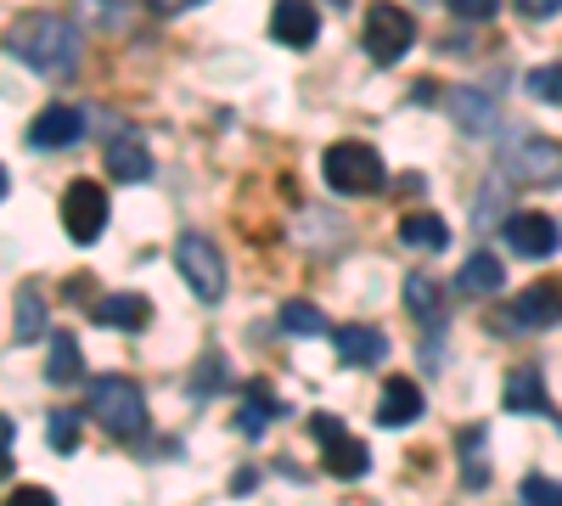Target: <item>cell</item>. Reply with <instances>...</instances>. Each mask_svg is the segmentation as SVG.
I'll return each mask as SVG.
<instances>
[{
	"label": "cell",
	"instance_id": "1",
	"mask_svg": "<svg viewBox=\"0 0 562 506\" xmlns=\"http://www.w3.org/2000/svg\"><path fill=\"white\" fill-rule=\"evenodd\" d=\"M7 52H12L18 63H29L34 74L63 79V74L79 68V29H74L68 18H57V12H34V18L12 23Z\"/></svg>",
	"mask_w": 562,
	"mask_h": 506
},
{
	"label": "cell",
	"instance_id": "2",
	"mask_svg": "<svg viewBox=\"0 0 562 506\" xmlns=\"http://www.w3.org/2000/svg\"><path fill=\"white\" fill-rule=\"evenodd\" d=\"M321 175H326V187H333L338 198H371V192L389 187L383 153L371 142H333L321 153Z\"/></svg>",
	"mask_w": 562,
	"mask_h": 506
},
{
	"label": "cell",
	"instance_id": "3",
	"mask_svg": "<svg viewBox=\"0 0 562 506\" xmlns=\"http://www.w3.org/2000/svg\"><path fill=\"white\" fill-rule=\"evenodd\" d=\"M90 417H97L113 439H140L147 434V394L130 378H97L90 383Z\"/></svg>",
	"mask_w": 562,
	"mask_h": 506
},
{
	"label": "cell",
	"instance_id": "4",
	"mask_svg": "<svg viewBox=\"0 0 562 506\" xmlns=\"http://www.w3.org/2000/svg\"><path fill=\"white\" fill-rule=\"evenodd\" d=\"M416 45V18L405 7H389V0H378V7L366 12V57L378 68H394L405 52Z\"/></svg>",
	"mask_w": 562,
	"mask_h": 506
},
{
	"label": "cell",
	"instance_id": "5",
	"mask_svg": "<svg viewBox=\"0 0 562 506\" xmlns=\"http://www.w3.org/2000/svg\"><path fill=\"white\" fill-rule=\"evenodd\" d=\"M175 265H180V276H186V288H192L203 304H220V299H225V259H220V248H214L203 232H186V237L175 243Z\"/></svg>",
	"mask_w": 562,
	"mask_h": 506
},
{
	"label": "cell",
	"instance_id": "6",
	"mask_svg": "<svg viewBox=\"0 0 562 506\" xmlns=\"http://www.w3.org/2000/svg\"><path fill=\"white\" fill-rule=\"evenodd\" d=\"M501 175L524 180V187H562V142L546 135H524L501 153Z\"/></svg>",
	"mask_w": 562,
	"mask_h": 506
},
{
	"label": "cell",
	"instance_id": "7",
	"mask_svg": "<svg viewBox=\"0 0 562 506\" xmlns=\"http://www.w3.org/2000/svg\"><path fill=\"white\" fill-rule=\"evenodd\" d=\"M102 225H108V187H97V180H74V187L63 192V232L90 248L102 237Z\"/></svg>",
	"mask_w": 562,
	"mask_h": 506
},
{
	"label": "cell",
	"instance_id": "8",
	"mask_svg": "<svg viewBox=\"0 0 562 506\" xmlns=\"http://www.w3.org/2000/svg\"><path fill=\"white\" fill-rule=\"evenodd\" d=\"M490 321H495V333H512V327H529V333H540V327H557V321H562V288H551V282H535V288H524V293H518V304L495 310Z\"/></svg>",
	"mask_w": 562,
	"mask_h": 506
},
{
	"label": "cell",
	"instance_id": "9",
	"mask_svg": "<svg viewBox=\"0 0 562 506\" xmlns=\"http://www.w3.org/2000/svg\"><path fill=\"white\" fill-rule=\"evenodd\" d=\"M506 248L518 254V259H551L557 248H562V225L551 220V214H506Z\"/></svg>",
	"mask_w": 562,
	"mask_h": 506
},
{
	"label": "cell",
	"instance_id": "10",
	"mask_svg": "<svg viewBox=\"0 0 562 506\" xmlns=\"http://www.w3.org/2000/svg\"><path fill=\"white\" fill-rule=\"evenodd\" d=\"M79 130H85V113L68 108V102H52L45 113L29 119V135H23V142H29L34 153H57V147H74V142H79Z\"/></svg>",
	"mask_w": 562,
	"mask_h": 506
},
{
	"label": "cell",
	"instance_id": "11",
	"mask_svg": "<svg viewBox=\"0 0 562 506\" xmlns=\"http://www.w3.org/2000/svg\"><path fill=\"white\" fill-rule=\"evenodd\" d=\"M270 40L304 52V45L321 40V12L310 7V0H276V7H270Z\"/></svg>",
	"mask_w": 562,
	"mask_h": 506
},
{
	"label": "cell",
	"instance_id": "12",
	"mask_svg": "<svg viewBox=\"0 0 562 506\" xmlns=\"http://www.w3.org/2000/svg\"><path fill=\"white\" fill-rule=\"evenodd\" d=\"M371 417H378V428H411V423L422 417V389H416L411 378H389Z\"/></svg>",
	"mask_w": 562,
	"mask_h": 506
},
{
	"label": "cell",
	"instance_id": "13",
	"mask_svg": "<svg viewBox=\"0 0 562 506\" xmlns=\"http://www.w3.org/2000/svg\"><path fill=\"white\" fill-rule=\"evenodd\" d=\"M102 164H108L113 180H147L153 175V153H147L140 135H113V142L102 147Z\"/></svg>",
	"mask_w": 562,
	"mask_h": 506
},
{
	"label": "cell",
	"instance_id": "14",
	"mask_svg": "<svg viewBox=\"0 0 562 506\" xmlns=\"http://www.w3.org/2000/svg\"><path fill=\"white\" fill-rule=\"evenodd\" d=\"M506 411H518V417H546L551 411L540 366H518V372L506 378Z\"/></svg>",
	"mask_w": 562,
	"mask_h": 506
},
{
	"label": "cell",
	"instance_id": "15",
	"mask_svg": "<svg viewBox=\"0 0 562 506\" xmlns=\"http://www.w3.org/2000/svg\"><path fill=\"white\" fill-rule=\"evenodd\" d=\"M333 349H338L344 366H378L389 355V338L378 327H338L333 333Z\"/></svg>",
	"mask_w": 562,
	"mask_h": 506
},
{
	"label": "cell",
	"instance_id": "16",
	"mask_svg": "<svg viewBox=\"0 0 562 506\" xmlns=\"http://www.w3.org/2000/svg\"><path fill=\"white\" fill-rule=\"evenodd\" d=\"M97 321L113 333H140L153 321V304H147V293H113V299L97 304Z\"/></svg>",
	"mask_w": 562,
	"mask_h": 506
},
{
	"label": "cell",
	"instance_id": "17",
	"mask_svg": "<svg viewBox=\"0 0 562 506\" xmlns=\"http://www.w3.org/2000/svg\"><path fill=\"white\" fill-rule=\"evenodd\" d=\"M326 473H333V479H366L371 473V450L360 439L338 434L333 445H326Z\"/></svg>",
	"mask_w": 562,
	"mask_h": 506
},
{
	"label": "cell",
	"instance_id": "18",
	"mask_svg": "<svg viewBox=\"0 0 562 506\" xmlns=\"http://www.w3.org/2000/svg\"><path fill=\"white\" fill-rule=\"evenodd\" d=\"M400 243L439 254V248H450V225H445L439 214H405V220H400Z\"/></svg>",
	"mask_w": 562,
	"mask_h": 506
},
{
	"label": "cell",
	"instance_id": "19",
	"mask_svg": "<svg viewBox=\"0 0 562 506\" xmlns=\"http://www.w3.org/2000/svg\"><path fill=\"white\" fill-rule=\"evenodd\" d=\"M85 378V355H79V344L68 338V333H52V360H45V383H79Z\"/></svg>",
	"mask_w": 562,
	"mask_h": 506
},
{
	"label": "cell",
	"instance_id": "20",
	"mask_svg": "<svg viewBox=\"0 0 562 506\" xmlns=\"http://www.w3.org/2000/svg\"><path fill=\"white\" fill-rule=\"evenodd\" d=\"M12 344H34L40 333H45V299L34 293V288H23L18 293V304H12Z\"/></svg>",
	"mask_w": 562,
	"mask_h": 506
},
{
	"label": "cell",
	"instance_id": "21",
	"mask_svg": "<svg viewBox=\"0 0 562 506\" xmlns=\"http://www.w3.org/2000/svg\"><path fill=\"white\" fill-rule=\"evenodd\" d=\"M501 282H506V270L495 254H473L461 265V293H501Z\"/></svg>",
	"mask_w": 562,
	"mask_h": 506
},
{
	"label": "cell",
	"instance_id": "22",
	"mask_svg": "<svg viewBox=\"0 0 562 506\" xmlns=\"http://www.w3.org/2000/svg\"><path fill=\"white\" fill-rule=\"evenodd\" d=\"M270 417H276V400H270V389H265V383H254V389H248V400H243V417H237V428H243L248 439H259Z\"/></svg>",
	"mask_w": 562,
	"mask_h": 506
},
{
	"label": "cell",
	"instance_id": "23",
	"mask_svg": "<svg viewBox=\"0 0 562 506\" xmlns=\"http://www.w3.org/2000/svg\"><path fill=\"white\" fill-rule=\"evenodd\" d=\"M405 304L416 321H434L439 315V282L434 276H405Z\"/></svg>",
	"mask_w": 562,
	"mask_h": 506
},
{
	"label": "cell",
	"instance_id": "24",
	"mask_svg": "<svg viewBox=\"0 0 562 506\" xmlns=\"http://www.w3.org/2000/svg\"><path fill=\"white\" fill-rule=\"evenodd\" d=\"M281 327H288V333H299V338H321L326 333V315L315 310V304H281Z\"/></svg>",
	"mask_w": 562,
	"mask_h": 506
},
{
	"label": "cell",
	"instance_id": "25",
	"mask_svg": "<svg viewBox=\"0 0 562 506\" xmlns=\"http://www.w3.org/2000/svg\"><path fill=\"white\" fill-rule=\"evenodd\" d=\"M456 445H461V473H467V484H484V479H490V468L479 462V450H484V428H461V434H456Z\"/></svg>",
	"mask_w": 562,
	"mask_h": 506
},
{
	"label": "cell",
	"instance_id": "26",
	"mask_svg": "<svg viewBox=\"0 0 562 506\" xmlns=\"http://www.w3.org/2000/svg\"><path fill=\"white\" fill-rule=\"evenodd\" d=\"M45 439H52L57 456H68L79 445V411H52V423H45Z\"/></svg>",
	"mask_w": 562,
	"mask_h": 506
},
{
	"label": "cell",
	"instance_id": "27",
	"mask_svg": "<svg viewBox=\"0 0 562 506\" xmlns=\"http://www.w3.org/2000/svg\"><path fill=\"white\" fill-rule=\"evenodd\" d=\"M124 0H79V12H85V23H97V29H124L130 18L119 12Z\"/></svg>",
	"mask_w": 562,
	"mask_h": 506
},
{
	"label": "cell",
	"instance_id": "28",
	"mask_svg": "<svg viewBox=\"0 0 562 506\" xmlns=\"http://www.w3.org/2000/svg\"><path fill=\"white\" fill-rule=\"evenodd\" d=\"M524 501H529V506H562V484L546 479V473H529V479H524Z\"/></svg>",
	"mask_w": 562,
	"mask_h": 506
},
{
	"label": "cell",
	"instance_id": "29",
	"mask_svg": "<svg viewBox=\"0 0 562 506\" xmlns=\"http://www.w3.org/2000/svg\"><path fill=\"white\" fill-rule=\"evenodd\" d=\"M524 85H529V97H540V102H562V68H535Z\"/></svg>",
	"mask_w": 562,
	"mask_h": 506
},
{
	"label": "cell",
	"instance_id": "30",
	"mask_svg": "<svg viewBox=\"0 0 562 506\" xmlns=\"http://www.w3.org/2000/svg\"><path fill=\"white\" fill-rule=\"evenodd\" d=\"M445 7L461 18V23H490L501 12V0H445Z\"/></svg>",
	"mask_w": 562,
	"mask_h": 506
},
{
	"label": "cell",
	"instance_id": "31",
	"mask_svg": "<svg viewBox=\"0 0 562 506\" xmlns=\"http://www.w3.org/2000/svg\"><path fill=\"white\" fill-rule=\"evenodd\" d=\"M456 119L461 124H490V102H479V90H456Z\"/></svg>",
	"mask_w": 562,
	"mask_h": 506
},
{
	"label": "cell",
	"instance_id": "32",
	"mask_svg": "<svg viewBox=\"0 0 562 506\" xmlns=\"http://www.w3.org/2000/svg\"><path fill=\"white\" fill-rule=\"evenodd\" d=\"M310 434H315L321 445H333V439L344 434V423H338V417H326V411H315V417H310Z\"/></svg>",
	"mask_w": 562,
	"mask_h": 506
},
{
	"label": "cell",
	"instance_id": "33",
	"mask_svg": "<svg viewBox=\"0 0 562 506\" xmlns=\"http://www.w3.org/2000/svg\"><path fill=\"white\" fill-rule=\"evenodd\" d=\"M512 7H518L524 18H535V23H540V18H557V12H562V0H512Z\"/></svg>",
	"mask_w": 562,
	"mask_h": 506
},
{
	"label": "cell",
	"instance_id": "34",
	"mask_svg": "<svg viewBox=\"0 0 562 506\" xmlns=\"http://www.w3.org/2000/svg\"><path fill=\"white\" fill-rule=\"evenodd\" d=\"M12 501H18V506H23V501H29V506H45V501H52V490H40V484H23V490H12Z\"/></svg>",
	"mask_w": 562,
	"mask_h": 506
},
{
	"label": "cell",
	"instance_id": "35",
	"mask_svg": "<svg viewBox=\"0 0 562 506\" xmlns=\"http://www.w3.org/2000/svg\"><path fill=\"white\" fill-rule=\"evenodd\" d=\"M186 7H198V0H147V12H164V18H175Z\"/></svg>",
	"mask_w": 562,
	"mask_h": 506
}]
</instances>
